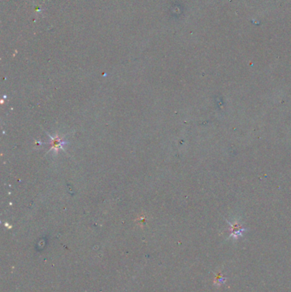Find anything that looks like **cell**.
I'll use <instances>...</instances> for the list:
<instances>
[{"label":"cell","instance_id":"obj_2","mask_svg":"<svg viewBox=\"0 0 291 292\" xmlns=\"http://www.w3.org/2000/svg\"><path fill=\"white\" fill-rule=\"evenodd\" d=\"M225 281H226V278H223L221 274H219V275L216 277V279H215V283H216L217 284H219H219H223V283H224Z\"/></svg>","mask_w":291,"mask_h":292},{"label":"cell","instance_id":"obj_1","mask_svg":"<svg viewBox=\"0 0 291 292\" xmlns=\"http://www.w3.org/2000/svg\"><path fill=\"white\" fill-rule=\"evenodd\" d=\"M67 142L63 141V138H51V149H55L56 151L61 149Z\"/></svg>","mask_w":291,"mask_h":292}]
</instances>
